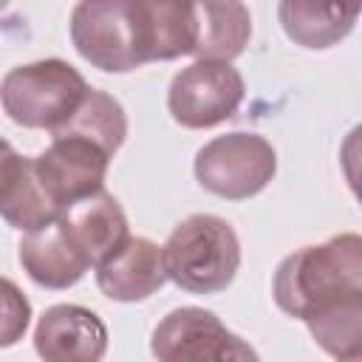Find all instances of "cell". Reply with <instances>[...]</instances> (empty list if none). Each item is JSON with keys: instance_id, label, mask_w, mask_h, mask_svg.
I'll return each mask as SVG.
<instances>
[{"instance_id": "obj_1", "label": "cell", "mask_w": 362, "mask_h": 362, "mask_svg": "<svg viewBox=\"0 0 362 362\" xmlns=\"http://www.w3.org/2000/svg\"><path fill=\"white\" fill-rule=\"evenodd\" d=\"M348 291H362V235L354 232L286 255L272 283L274 303L294 320Z\"/></svg>"}, {"instance_id": "obj_2", "label": "cell", "mask_w": 362, "mask_h": 362, "mask_svg": "<svg viewBox=\"0 0 362 362\" xmlns=\"http://www.w3.org/2000/svg\"><path fill=\"white\" fill-rule=\"evenodd\" d=\"M68 31L79 57L99 71L127 74L153 62L141 0H79Z\"/></svg>"}, {"instance_id": "obj_3", "label": "cell", "mask_w": 362, "mask_h": 362, "mask_svg": "<svg viewBox=\"0 0 362 362\" xmlns=\"http://www.w3.org/2000/svg\"><path fill=\"white\" fill-rule=\"evenodd\" d=\"M164 263L178 288L189 294H218L240 269V240L229 221L195 212L170 232Z\"/></svg>"}, {"instance_id": "obj_4", "label": "cell", "mask_w": 362, "mask_h": 362, "mask_svg": "<svg viewBox=\"0 0 362 362\" xmlns=\"http://www.w3.org/2000/svg\"><path fill=\"white\" fill-rule=\"evenodd\" d=\"M90 85L65 59H37L3 76L0 99L14 124L31 130H59L82 105Z\"/></svg>"}, {"instance_id": "obj_5", "label": "cell", "mask_w": 362, "mask_h": 362, "mask_svg": "<svg viewBox=\"0 0 362 362\" xmlns=\"http://www.w3.org/2000/svg\"><path fill=\"white\" fill-rule=\"evenodd\" d=\"M277 173L274 147L257 133H226L215 136L195 153L198 184L226 201H243L266 189Z\"/></svg>"}, {"instance_id": "obj_6", "label": "cell", "mask_w": 362, "mask_h": 362, "mask_svg": "<svg viewBox=\"0 0 362 362\" xmlns=\"http://www.w3.org/2000/svg\"><path fill=\"white\" fill-rule=\"evenodd\" d=\"M243 96V76L229 59H195L173 76L167 110L181 127L204 130L232 119Z\"/></svg>"}, {"instance_id": "obj_7", "label": "cell", "mask_w": 362, "mask_h": 362, "mask_svg": "<svg viewBox=\"0 0 362 362\" xmlns=\"http://www.w3.org/2000/svg\"><path fill=\"white\" fill-rule=\"evenodd\" d=\"M150 351L161 362H201V359H257L238 334H232L212 311L198 305L173 308L156 328Z\"/></svg>"}, {"instance_id": "obj_8", "label": "cell", "mask_w": 362, "mask_h": 362, "mask_svg": "<svg viewBox=\"0 0 362 362\" xmlns=\"http://www.w3.org/2000/svg\"><path fill=\"white\" fill-rule=\"evenodd\" d=\"M107 164L110 153L85 136H54L51 144L34 156V170L62 212L105 189Z\"/></svg>"}, {"instance_id": "obj_9", "label": "cell", "mask_w": 362, "mask_h": 362, "mask_svg": "<svg viewBox=\"0 0 362 362\" xmlns=\"http://www.w3.org/2000/svg\"><path fill=\"white\" fill-rule=\"evenodd\" d=\"M34 348L48 362H96L107 351V328L90 308L59 303L40 317Z\"/></svg>"}, {"instance_id": "obj_10", "label": "cell", "mask_w": 362, "mask_h": 362, "mask_svg": "<svg viewBox=\"0 0 362 362\" xmlns=\"http://www.w3.org/2000/svg\"><path fill=\"white\" fill-rule=\"evenodd\" d=\"M170 280L164 246L150 238L130 235L110 257L96 266V286L116 303H139L156 294Z\"/></svg>"}, {"instance_id": "obj_11", "label": "cell", "mask_w": 362, "mask_h": 362, "mask_svg": "<svg viewBox=\"0 0 362 362\" xmlns=\"http://www.w3.org/2000/svg\"><path fill=\"white\" fill-rule=\"evenodd\" d=\"M20 263L37 286L57 291L76 286L93 266L85 249L71 235L65 218H57L42 229L25 232L20 243Z\"/></svg>"}, {"instance_id": "obj_12", "label": "cell", "mask_w": 362, "mask_h": 362, "mask_svg": "<svg viewBox=\"0 0 362 362\" xmlns=\"http://www.w3.org/2000/svg\"><path fill=\"white\" fill-rule=\"evenodd\" d=\"M0 212L8 226L34 232L57 218H62V209L51 201L48 189L42 187L34 158L14 153V147L3 144V170H0Z\"/></svg>"}, {"instance_id": "obj_13", "label": "cell", "mask_w": 362, "mask_h": 362, "mask_svg": "<svg viewBox=\"0 0 362 362\" xmlns=\"http://www.w3.org/2000/svg\"><path fill=\"white\" fill-rule=\"evenodd\" d=\"M356 0H280L277 20L286 37L303 48H331L342 42L359 17Z\"/></svg>"}, {"instance_id": "obj_14", "label": "cell", "mask_w": 362, "mask_h": 362, "mask_svg": "<svg viewBox=\"0 0 362 362\" xmlns=\"http://www.w3.org/2000/svg\"><path fill=\"white\" fill-rule=\"evenodd\" d=\"M62 218H65L71 235L76 238V243L90 257L93 269L130 238L127 215H124L122 204L105 189L68 206L62 212Z\"/></svg>"}, {"instance_id": "obj_15", "label": "cell", "mask_w": 362, "mask_h": 362, "mask_svg": "<svg viewBox=\"0 0 362 362\" xmlns=\"http://www.w3.org/2000/svg\"><path fill=\"white\" fill-rule=\"evenodd\" d=\"M198 59H235L252 37V14L240 0H195Z\"/></svg>"}, {"instance_id": "obj_16", "label": "cell", "mask_w": 362, "mask_h": 362, "mask_svg": "<svg viewBox=\"0 0 362 362\" xmlns=\"http://www.w3.org/2000/svg\"><path fill=\"white\" fill-rule=\"evenodd\" d=\"M311 339L334 359H362V291L317 305L305 320Z\"/></svg>"}, {"instance_id": "obj_17", "label": "cell", "mask_w": 362, "mask_h": 362, "mask_svg": "<svg viewBox=\"0 0 362 362\" xmlns=\"http://www.w3.org/2000/svg\"><path fill=\"white\" fill-rule=\"evenodd\" d=\"M150 40V59L195 57L198 8L195 0H141Z\"/></svg>"}, {"instance_id": "obj_18", "label": "cell", "mask_w": 362, "mask_h": 362, "mask_svg": "<svg viewBox=\"0 0 362 362\" xmlns=\"http://www.w3.org/2000/svg\"><path fill=\"white\" fill-rule=\"evenodd\" d=\"M54 136H85L96 144H102L110 156L124 144L127 136V116L119 99H113L105 90L90 88L82 99V105L76 107V113L59 127L54 130Z\"/></svg>"}, {"instance_id": "obj_19", "label": "cell", "mask_w": 362, "mask_h": 362, "mask_svg": "<svg viewBox=\"0 0 362 362\" xmlns=\"http://www.w3.org/2000/svg\"><path fill=\"white\" fill-rule=\"evenodd\" d=\"M3 305H6V320H3V339H0V345H14L23 334H25V328H28V317H31V305H28V300L17 291V286L6 277L3 280Z\"/></svg>"}, {"instance_id": "obj_20", "label": "cell", "mask_w": 362, "mask_h": 362, "mask_svg": "<svg viewBox=\"0 0 362 362\" xmlns=\"http://www.w3.org/2000/svg\"><path fill=\"white\" fill-rule=\"evenodd\" d=\"M339 164H342V175H345V181H348L351 192H354L356 201L362 204V124L351 127V133L342 139Z\"/></svg>"}, {"instance_id": "obj_21", "label": "cell", "mask_w": 362, "mask_h": 362, "mask_svg": "<svg viewBox=\"0 0 362 362\" xmlns=\"http://www.w3.org/2000/svg\"><path fill=\"white\" fill-rule=\"evenodd\" d=\"M356 3H359V8H362V0H356Z\"/></svg>"}]
</instances>
